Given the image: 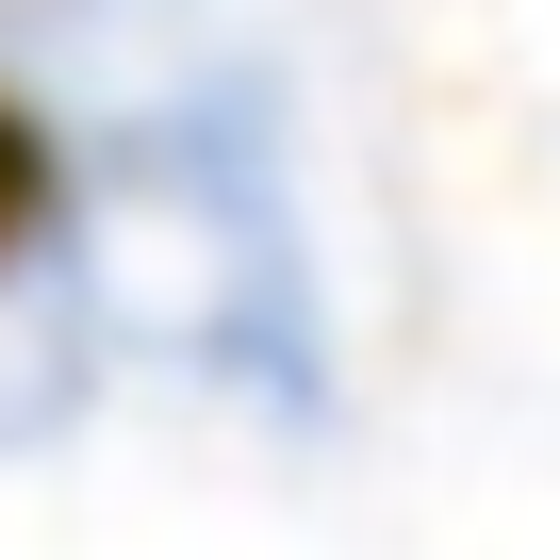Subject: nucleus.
Wrapping results in <instances>:
<instances>
[{
  "label": "nucleus",
  "instance_id": "nucleus-1",
  "mask_svg": "<svg viewBox=\"0 0 560 560\" xmlns=\"http://www.w3.org/2000/svg\"><path fill=\"white\" fill-rule=\"evenodd\" d=\"M67 264L100 298V347H149L264 429H330V298H314L298 165H280V100L247 67L132 100L67 165Z\"/></svg>",
  "mask_w": 560,
  "mask_h": 560
}]
</instances>
